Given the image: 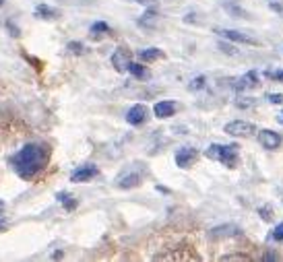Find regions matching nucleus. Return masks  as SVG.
Segmentation results:
<instances>
[{
  "label": "nucleus",
  "mask_w": 283,
  "mask_h": 262,
  "mask_svg": "<svg viewBox=\"0 0 283 262\" xmlns=\"http://www.w3.org/2000/svg\"><path fill=\"white\" fill-rule=\"evenodd\" d=\"M99 176V169L93 165V163H87V165H81L77 167L73 173H71V182L73 184H85V182H89L93 178Z\"/></svg>",
  "instance_id": "nucleus-6"
},
{
  "label": "nucleus",
  "mask_w": 283,
  "mask_h": 262,
  "mask_svg": "<svg viewBox=\"0 0 283 262\" xmlns=\"http://www.w3.org/2000/svg\"><path fill=\"white\" fill-rule=\"evenodd\" d=\"M232 87H234V89H236L238 93H244V91L254 89V87H258V73H256V71H248L246 75L238 77V79L234 81Z\"/></svg>",
  "instance_id": "nucleus-8"
},
{
  "label": "nucleus",
  "mask_w": 283,
  "mask_h": 262,
  "mask_svg": "<svg viewBox=\"0 0 283 262\" xmlns=\"http://www.w3.org/2000/svg\"><path fill=\"white\" fill-rule=\"evenodd\" d=\"M5 227H7V225H5V223H3V221H0V231H3V229H5Z\"/></svg>",
  "instance_id": "nucleus-35"
},
{
  "label": "nucleus",
  "mask_w": 283,
  "mask_h": 262,
  "mask_svg": "<svg viewBox=\"0 0 283 262\" xmlns=\"http://www.w3.org/2000/svg\"><path fill=\"white\" fill-rule=\"evenodd\" d=\"M267 99H269L271 103H275V105L283 103V95H281V93H267Z\"/></svg>",
  "instance_id": "nucleus-29"
},
{
  "label": "nucleus",
  "mask_w": 283,
  "mask_h": 262,
  "mask_svg": "<svg viewBox=\"0 0 283 262\" xmlns=\"http://www.w3.org/2000/svg\"><path fill=\"white\" fill-rule=\"evenodd\" d=\"M157 19H159V13H157L155 9H147V11H145V15L139 19V25H141V27H145V29L155 27V25H157Z\"/></svg>",
  "instance_id": "nucleus-15"
},
{
  "label": "nucleus",
  "mask_w": 283,
  "mask_h": 262,
  "mask_svg": "<svg viewBox=\"0 0 283 262\" xmlns=\"http://www.w3.org/2000/svg\"><path fill=\"white\" fill-rule=\"evenodd\" d=\"M258 143L263 145L267 151H275V149H279L281 147V143H283V139H281V135L279 133H275V130H258Z\"/></svg>",
  "instance_id": "nucleus-10"
},
{
  "label": "nucleus",
  "mask_w": 283,
  "mask_h": 262,
  "mask_svg": "<svg viewBox=\"0 0 283 262\" xmlns=\"http://www.w3.org/2000/svg\"><path fill=\"white\" fill-rule=\"evenodd\" d=\"M223 133L236 139H248L252 135H256V126L252 122H244V120H234L230 124L223 126Z\"/></svg>",
  "instance_id": "nucleus-4"
},
{
  "label": "nucleus",
  "mask_w": 283,
  "mask_h": 262,
  "mask_svg": "<svg viewBox=\"0 0 283 262\" xmlns=\"http://www.w3.org/2000/svg\"><path fill=\"white\" fill-rule=\"evenodd\" d=\"M3 5H5V0H0V7H3Z\"/></svg>",
  "instance_id": "nucleus-36"
},
{
  "label": "nucleus",
  "mask_w": 283,
  "mask_h": 262,
  "mask_svg": "<svg viewBox=\"0 0 283 262\" xmlns=\"http://www.w3.org/2000/svg\"><path fill=\"white\" fill-rule=\"evenodd\" d=\"M219 50H223V52L230 54V56H238V50H236L234 46H228V43H223V41L219 43Z\"/></svg>",
  "instance_id": "nucleus-28"
},
{
  "label": "nucleus",
  "mask_w": 283,
  "mask_h": 262,
  "mask_svg": "<svg viewBox=\"0 0 283 262\" xmlns=\"http://www.w3.org/2000/svg\"><path fill=\"white\" fill-rule=\"evenodd\" d=\"M238 233H240V227L228 223V225L213 227V229L209 231V237H211V239H223V237H234V235H238Z\"/></svg>",
  "instance_id": "nucleus-13"
},
{
  "label": "nucleus",
  "mask_w": 283,
  "mask_h": 262,
  "mask_svg": "<svg viewBox=\"0 0 283 262\" xmlns=\"http://www.w3.org/2000/svg\"><path fill=\"white\" fill-rule=\"evenodd\" d=\"M258 215L263 217V221H273V209H271L269 205L260 207V209H258Z\"/></svg>",
  "instance_id": "nucleus-22"
},
{
  "label": "nucleus",
  "mask_w": 283,
  "mask_h": 262,
  "mask_svg": "<svg viewBox=\"0 0 283 262\" xmlns=\"http://www.w3.org/2000/svg\"><path fill=\"white\" fill-rule=\"evenodd\" d=\"M215 33H217V35H221V37H223V39H228V41L246 43V46H258V39L250 37V35H248V33H244V31H238V29H223V27L217 29V27H215Z\"/></svg>",
  "instance_id": "nucleus-5"
},
{
  "label": "nucleus",
  "mask_w": 283,
  "mask_h": 262,
  "mask_svg": "<svg viewBox=\"0 0 283 262\" xmlns=\"http://www.w3.org/2000/svg\"><path fill=\"white\" fill-rule=\"evenodd\" d=\"M223 7H225V11H228V13H232V15H238V17H248V13H246V11L238 9V7H230V5H223Z\"/></svg>",
  "instance_id": "nucleus-26"
},
{
  "label": "nucleus",
  "mask_w": 283,
  "mask_h": 262,
  "mask_svg": "<svg viewBox=\"0 0 283 262\" xmlns=\"http://www.w3.org/2000/svg\"><path fill=\"white\" fill-rule=\"evenodd\" d=\"M139 58H141L143 62H155V60L165 58V54H163L159 48H145V50L139 52Z\"/></svg>",
  "instance_id": "nucleus-16"
},
{
  "label": "nucleus",
  "mask_w": 283,
  "mask_h": 262,
  "mask_svg": "<svg viewBox=\"0 0 283 262\" xmlns=\"http://www.w3.org/2000/svg\"><path fill=\"white\" fill-rule=\"evenodd\" d=\"M271 239H275V242H281V244H283V223H279V225L271 231Z\"/></svg>",
  "instance_id": "nucleus-25"
},
{
  "label": "nucleus",
  "mask_w": 283,
  "mask_h": 262,
  "mask_svg": "<svg viewBox=\"0 0 283 262\" xmlns=\"http://www.w3.org/2000/svg\"><path fill=\"white\" fill-rule=\"evenodd\" d=\"M221 260H250L248 256H244V254H228V256H221Z\"/></svg>",
  "instance_id": "nucleus-30"
},
{
  "label": "nucleus",
  "mask_w": 283,
  "mask_h": 262,
  "mask_svg": "<svg viewBox=\"0 0 283 262\" xmlns=\"http://www.w3.org/2000/svg\"><path fill=\"white\" fill-rule=\"evenodd\" d=\"M238 151H240V149H238V145H217V143H213V145L207 147L205 157L213 159V161H219L225 167L234 169V167H238V161H240Z\"/></svg>",
  "instance_id": "nucleus-2"
},
{
  "label": "nucleus",
  "mask_w": 283,
  "mask_h": 262,
  "mask_svg": "<svg viewBox=\"0 0 283 262\" xmlns=\"http://www.w3.org/2000/svg\"><path fill=\"white\" fill-rule=\"evenodd\" d=\"M48 159H50V147L46 143H27L11 157V165L19 178L31 180L48 165Z\"/></svg>",
  "instance_id": "nucleus-1"
},
{
  "label": "nucleus",
  "mask_w": 283,
  "mask_h": 262,
  "mask_svg": "<svg viewBox=\"0 0 283 262\" xmlns=\"http://www.w3.org/2000/svg\"><path fill=\"white\" fill-rule=\"evenodd\" d=\"M265 260H277V254H265Z\"/></svg>",
  "instance_id": "nucleus-33"
},
{
  "label": "nucleus",
  "mask_w": 283,
  "mask_h": 262,
  "mask_svg": "<svg viewBox=\"0 0 283 262\" xmlns=\"http://www.w3.org/2000/svg\"><path fill=\"white\" fill-rule=\"evenodd\" d=\"M205 83H207L205 77H197V79H192V81H190L188 89H190V91H201V89H205Z\"/></svg>",
  "instance_id": "nucleus-20"
},
{
  "label": "nucleus",
  "mask_w": 283,
  "mask_h": 262,
  "mask_svg": "<svg viewBox=\"0 0 283 262\" xmlns=\"http://www.w3.org/2000/svg\"><path fill=\"white\" fill-rule=\"evenodd\" d=\"M133 62V52L128 48H116V52L112 54V67L118 71V73H126L128 71V64Z\"/></svg>",
  "instance_id": "nucleus-9"
},
{
  "label": "nucleus",
  "mask_w": 283,
  "mask_h": 262,
  "mask_svg": "<svg viewBox=\"0 0 283 262\" xmlns=\"http://www.w3.org/2000/svg\"><path fill=\"white\" fill-rule=\"evenodd\" d=\"M176 165L178 167H182V169H188V167H192L194 163H197V159H199V151L194 149V147H182L180 151H176Z\"/></svg>",
  "instance_id": "nucleus-7"
},
{
  "label": "nucleus",
  "mask_w": 283,
  "mask_h": 262,
  "mask_svg": "<svg viewBox=\"0 0 283 262\" xmlns=\"http://www.w3.org/2000/svg\"><path fill=\"white\" fill-rule=\"evenodd\" d=\"M269 7H271V9H273V11H275V13H279V15H283V7H281V5H279V3H275V0H273V3H271V5H269Z\"/></svg>",
  "instance_id": "nucleus-32"
},
{
  "label": "nucleus",
  "mask_w": 283,
  "mask_h": 262,
  "mask_svg": "<svg viewBox=\"0 0 283 262\" xmlns=\"http://www.w3.org/2000/svg\"><path fill=\"white\" fill-rule=\"evenodd\" d=\"M147 118H149V110H147L143 103L133 105V107H130V110L126 112V122H128L130 126H141V124L147 122Z\"/></svg>",
  "instance_id": "nucleus-11"
},
{
  "label": "nucleus",
  "mask_w": 283,
  "mask_h": 262,
  "mask_svg": "<svg viewBox=\"0 0 283 262\" xmlns=\"http://www.w3.org/2000/svg\"><path fill=\"white\" fill-rule=\"evenodd\" d=\"M254 101L256 99H252V97H240V99H236V105L242 107V110H246V107H252L254 105Z\"/></svg>",
  "instance_id": "nucleus-24"
},
{
  "label": "nucleus",
  "mask_w": 283,
  "mask_h": 262,
  "mask_svg": "<svg viewBox=\"0 0 283 262\" xmlns=\"http://www.w3.org/2000/svg\"><path fill=\"white\" fill-rule=\"evenodd\" d=\"M143 182V169L139 165H128L120 176L116 178V186L122 190H130Z\"/></svg>",
  "instance_id": "nucleus-3"
},
{
  "label": "nucleus",
  "mask_w": 283,
  "mask_h": 262,
  "mask_svg": "<svg viewBox=\"0 0 283 262\" xmlns=\"http://www.w3.org/2000/svg\"><path fill=\"white\" fill-rule=\"evenodd\" d=\"M128 73L133 75L135 79H139V81L149 79V71L145 69V64H139V62H130L128 64Z\"/></svg>",
  "instance_id": "nucleus-19"
},
{
  "label": "nucleus",
  "mask_w": 283,
  "mask_h": 262,
  "mask_svg": "<svg viewBox=\"0 0 283 262\" xmlns=\"http://www.w3.org/2000/svg\"><path fill=\"white\" fill-rule=\"evenodd\" d=\"M56 201H60V205L64 207V209H67V211H75L77 209V205H79V201L75 199V196L73 194H69V192H58L56 194Z\"/></svg>",
  "instance_id": "nucleus-17"
},
{
  "label": "nucleus",
  "mask_w": 283,
  "mask_h": 262,
  "mask_svg": "<svg viewBox=\"0 0 283 262\" xmlns=\"http://www.w3.org/2000/svg\"><path fill=\"white\" fill-rule=\"evenodd\" d=\"M33 15H35V19H46V21H54V19H58L62 13L58 11V9H54V7H48L46 3H39L35 9H33Z\"/></svg>",
  "instance_id": "nucleus-14"
},
{
  "label": "nucleus",
  "mask_w": 283,
  "mask_h": 262,
  "mask_svg": "<svg viewBox=\"0 0 283 262\" xmlns=\"http://www.w3.org/2000/svg\"><path fill=\"white\" fill-rule=\"evenodd\" d=\"M107 33H112V29H110V25L105 23V21H95V23L89 27V35L91 37H103V35H107Z\"/></svg>",
  "instance_id": "nucleus-18"
},
{
  "label": "nucleus",
  "mask_w": 283,
  "mask_h": 262,
  "mask_svg": "<svg viewBox=\"0 0 283 262\" xmlns=\"http://www.w3.org/2000/svg\"><path fill=\"white\" fill-rule=\"evenodd\" d=\"M67 50H69V52H73V54H85V52H87V50H85V46H83L81 41H71L69 46H67Z\"/></svg>",
  "instance_id": "nucleus-21"
},
{
  "label": "nucleus",
  "mask_w": 283,
  "mask_h": 262,
  "mask_svg": "<svg viewBox=\"0 0 283 262\" xmlns=\"http://www.w3.org/2000/svg\"><path fill=\"white\" fill-rule=\"evenodd\" d=\"M176 110H178V105H176V101H172V99H167V101H157V103L153 105V114H155V118H159V120L172 118L174 114H176Z\"/></svg>",
  "instance_id": "nucleus-12"
},
{
  "label": "nucleus",
  "mask_w": 283,
  "mask_h": 262,
  "mask_svg": "<svg viewBox=\"0 0 283 262\" xmlns=\"http://www.w3.org/2000/svg\"><path fill=\"white\" fill-rule=\"evenodd\" d=\"M5 27L9 29V33H11L13 37H19V35H21L19 27H15V23H13V21H5Z\"/></svg>",
  "instance_id": "nucleus-27"
},
{
  "label": "nucleus",
  "mask_w": 283,
  "mask_h": 262,
  "mask_svg": "<svg viewBox=\"0 0 283 262\" xmlns=\"http://www.w3.org/2000/svg\"><path fill=\"white\" fill-rule=\"evenodd\" d=\"M133 3H139V5H143L147 9H155V0H133Z\"/></svg>",
  "instance_id": "nucleus-31"
},
{
  "label": "nucleus",
  "mask_w": 283,
  "mask_h": 262,
  "mask_svg": "<svg viewBox=\"0 0 283 262\" xmlns=\"http://www.w3.org/2000/svg\"><path fill=\"white\" fill-rule=\"evenodd\" d=\"M277 122H279V124H283V110L279 112V116H277Z\"/></svg>",
  "instance_id": "nucleus-34"
},
{
  "label": "nucleus",
  "mask_w": 283,
  "mask_h": 262,
  "mask_svg": "<svg viewBox=\"0 0 283 262\" xmlns=\"http://www.w3.org/2000/svg\"><path fill=\"white\" fill-rule=\"evenodd\" d=\"M265 77L271 81H283V69H275V71H265Z\"/></svg>",
  "instance_id": "nucleus-23"
}]
</instances>
